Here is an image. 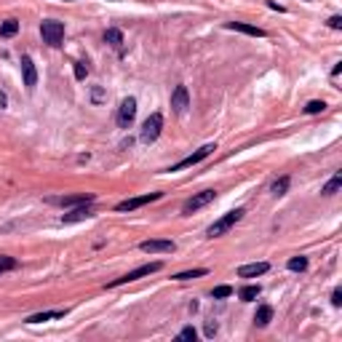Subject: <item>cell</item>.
<instances>
[{
    "mask_svg": "<svg viewBox=\"0 0 342 342\" xmlns=\"http://www.w3.org/2000/svg\"><path fill=\"white\" fill-rule=\"evenodd\" d=\"M51 203H59V206H83V203H94V195L91 193L64 195V198H51Z\"/></svg>",
    "mask_w": 342,
    "mask_h": 342,
    "instance_id": "obj_14",
    "label": "cell"
},
{
    "mask_svg": "<svg viewBox=\"0 0 342 342\" xmlns=\"http://www.w3.org/2000/svg\"><path fill=\"white\" fill-rule=\"evenodd\" d=\"M217 329H220V326H217L214 321H208V324H206V337H214V334H217Z\"/></svg>",
    "mask_w": 342,
    "mask_h": 342,
    "instance_id": "obj_33",
    "label": "cell"
},
{
    "mask_svg": "<svg viewBox=\"0 0 342 342\" xmlns=\"http://www.w3.org/2000/svg\"><path fill=\"white\" fill-rule=\"evenodd\" d=\"M326 110V102H321V99H313L305 104V112L308 115H318V112H324Z\"/></svg>",
    "mask_w": 342,
    "mask_h": 342,
    "instance_id": "obj_25",
    "label": "cell"
},
{
    "mask_svg": "<svg viewBox=\"0 0 342 342\" xmlns=\"http://www.w3.org/2000/svg\"><path fill=\"white\" fill-rule=\"evenodd\" d=\"M273 321V308L270 305H260L256 308V313H254V324L256 326H268Z\"/></svg>",
    "mask_w": 342,
    "mask_h": 342,
    "instance_id": "obj_17",
    "label": "cell"
},
{
    "mask_svg": "<svg viewBox=\"0 0 342 342\" xmlns=\"http://www.w3.org/2000/svg\"><path fill=\"white\" fill-rule=\"evenodd\" d=\"M286 268L294 270V273H302V270L308 268V256H291V260L286 262Z\"/></svg>",
    "mask_w": 342,
    "mask_h": 342,
    "instance_id": "obj_24",
    "label": "cell"
},
{
    "mask_svg": "<svg viewBox=\"0 0 342 342\" xmlns=\"http://www.w3.org/2000/svg\"><path fill=\"white\" fill-rule=\"evenodd\" d=\"M19 32V22L16 19H6L3 24H0V37H14Z\"/></svg>",
    "mask_w": 342,
    "mask_h": 342,
    "instance_id": "obj_21",
    "label": "cell"
},
{
    "mask_svg": "<svg viewBox=\"0 0 342 342\" xmlns=\"http://www.w3.org/2000/svg\"><path fill=\"white\" fill-rule=\"evenodd\" d=\"M260 294H262L260 283H249V286H243V289L238 291V297H241V302H254Z\"/></svg>",
    "mask_w": 342,
    "mask_h": 342,
    "instance_id": "obj_18",
    "label": "cell"
},
{
    "mask_svg": "<svg viewBox=\"0 0 342 342\" xmlns=\"http://www.w3.org/2000/svg\"><path fill=\"white\" fill-rule=\"evenodd\" d=\"M40 35H43V43H49L51 49H56V46H62V40H64V24L56 22V19H43Z\"/></svg>",
    "mask_w": 342,
    "mask_h": 342,
    "instance_id": "obj_3",
    "label": "cell"
},
{
    "mask_svg": "<svg viewBox=\"0 0 342 342\" xmlns=\"http://www.w3.org/2000/svg\"><path fill=\"white\" fill-rule=\"evenodd\" d=\"M270 270V262H251V265H241L238 268V278H256Z\"/></svg>",
    "mask_w": 342,
    "mask_h": 342,
    "instance_id": "obj_12",
    "label": "cell"
},
{
    "mask_svg": "<svg viewBox=\"0 0 342 342\" xmlns=\"http://www.w3.org/2000/svg\"><path fill=\"white\" fill-rule=\"evenodd\" d=\"M214 150H217V145H214V142H208V145L198 147L193 155H187V158H182V160H179V163H174V166H171L168 171H182V168H187V166H198V163H201V160H206L208 155H211Z\"/></svg>",
    "mask_w": 342,
    "mask_h": 342,
    "instance_id": "obj_6",
    "label": "cell"
},
{
    "mask_svg": "<svg viewBox=\"0 0 342 342\" xmlns=\"http://www.w3.org/2000/svg\"><path fill=\"white\" fill-rule=\"evenodd\" d=\"M329 27H331V30H342V16H331L329 19Z\"/></svg>",
    "mask_w": 342,
    "mask_h": 342,
    "instance_id": "obj_32",
    "label": "cell"
},
{
    "mask_svg": "<svg viewBox=\"0 0 342 342\" xmlns=\"http://www.w3.org/2000/svg\"><path fill=\"white\" fill-rule=\"evenodd\" d=\"M6 104H8V97H6V94H3V91H0V110H3V107H6Z\"/></svg>",
    "mask_w": 342,
    "mask_h": 342,
    "instance_id": "obj_34",
    "label": "cell"
},
{
    "mask_svg": "<svg viewBox=\"0 0 342 342\" xmlns=\"http://www.w3.org/2000/svg\"><path fill=\"white\" fill-rule=\"evenodd\" d=\"M139 249L145 254H171V251H177V243L166 241V238H153V241H142Z\"/></svg>",
    "mask_w": 342,
    "mask_h": 342,
    "instance_id": "obj_8",
    "label": "cell"
},
{
    "mask_svg": "<svg viewBox=\"0 0 342 342\" xmlns=\"http://www.w3.org/2000/svg\"><path fill=\"white\" fill-rule=\"evenodd\" d=\"M339 72H342V62H339V64H334V70H331V75H334V78H337Z\"/></svg>",
    "mask_w": 342,
    "mask_h": 342,
    "instance_id": "obj_36",
    "label": "cell"
},
{
    "mask_svg": "<svg viewBox=\"0 0 342 342\" xmlns=\"http://www.w3.org/2000/svg\"><path fill=\"white\" fill-rule=\"evenodd\" d=\"M16 260H14V256H0V275H3V273H8V270H16Z\"/></svg>",
    "mask_w": 342,
    "mask_h": 342,
    "instance_id": "obj_27",
    "label": "cell"
},
{
    "mask_svg": "<svg viewBox=\"0 0 342 342\" xmlns=\"http://www.w3.org/2000/svg\"><path fill=\"white\" fill-rule=\"evenodd\" d=\"M225 27H227V30H233V32L251 35V37H265V35H268V32L262 30V27H254V24H246V22H227Z\"/></svg>",
    "mask_w": 342,
    "mask_h": 342,
    "instance_id": "obj_13",
    "label": "cell"
},
{
    "mask_svg": "<svg viewBox=\"0 0 342 342\" xmlns=\"http://www.w3.org/2000/svg\"><path fill=\"white\" fill-rule=\"evenodd\" d=\"M104 43L120 51V49H123V32H120V30H107V32H104Z\"/></svg>",
    "mask_w": 342,
    "mask_h": 342,
    "instance_id": "obj_20",
    "label": "cell"
},
{
    "mask_svg": "<svg viewBox=\"0 0 342 342\" xmlns=\"http://www.w3.org/2000/svg\"><path fill=\"white\" fill-rule=\"evenodd\" d=\"M160 131H163V115H160V112H153V115L142 123L139 139L145 142V145H153V142L160 137Z\"/></svg>",
    "mask_w": 342,
    "mask_h": 342,
    "instance_id": "obj_4",
    "label": "cell"
},
{
    "mask_svg": "<svg viewBox=\"0 0 342 342\" xmlns=\"http://www.w3.org/2000/svg\"><path fill=\"white\" fill-rule=\"evenodd\" d=\"M89 217H94V211L89 208V203H83V206H78V208H72L70 214H62V222H64V225H72V222L89 220Z\"/></svg>",
    "mask_w": 342,
    "mask_h": 342,
    "instance_id": "obj_15",
    "label": "cell"
},
{
    "mask_svg": "<svg viewBox=\"0 0 342 342\" xmlns=\"http://www.w3.org/2000/svg\"><path fill=\"white\" fill-rule=\"evenodd\" d=\"M268 6L273 8V11H283V6H278V3H273V0H268Z\"/></svg>",
    "mask_w": 342,
    "mask_h": 342,
    "instance_id": "obj_35",
    "label": "cell"
},
{
    "mask_svg": "<svg viewBox=\"0 0 342 342\" xmlns=\"http://www.w3.org/2000/svg\"><path fill=\"white\" fill-rule=\"evenodd\" d=\"M289 185H291V179L289 177H281V179H275V182L270 185V193L273 195H283L289 190Z\"/></svg>",
    "mask_w": 342,
    "mask_h": 342,
    "instance_id": "obj_23",
    "label": "cell"
},
{
    "mask_svg": "<svg viewBox=\"0 0 342 342\" xmlns=\"http://www.w3.org/2000/svg\"><path fill=\"white\" fill-rule=\"evenodd\" d=\"M160 268H163V262H147V265H139V268H134V270H129L126 275H120V278H115V281H110V283H107V286L112 289V286H123V283L139 281V278H145V275H153V273H158Z\"/></svg>",
    "mask_w": 342,
    "mask_h": 342,
    "instance_id": "obj_2",
    "label": "cell"
},
{
    "mask_svg": "<svg viewBox=\"0 0 342 342\" xmlns=\"http://www.w3.org/2000/svg\"><path fill=\"white\" fill-rule=\"evenodd\" d=\"M243 214H246V208H243V206L233 208V211H227V214H225V217H220V220H217L214 225H208L206 238H220V235H225L233 225H238V222L243 220Z\"/></svg>",
    "mask_w": 342,
    "mask_h": 342,
    "instance_id": "obj_1",
    "label": "cell"
},
{
    "mask_svg": "<svg viewBox=\"0 0 342 342\" xmlns=\"http://www.w3.org/2000/svg\"><path fill=\"white\" fill-rule=\"evenodd\" d=\"M331 305H334V308H339V305H342V291H339V289L331 291Z\"/></svg>",
    "mask_w": 342,
    "mask_h": 342,
    "instance_id": "obj_31",
    "label": "cell"
},
{
    "mask_svg": "<svg viewBox=\"0 0 342 342\" xmlns=\"http://www.w3.org/2000/svg\"><path fill=\"white\" fill-rule=\"evenodd\" d=\"M22 75H24V86H27V91H32L35 86H37V70H35V64H32V56H22Z\"/></svg>",
    "mask_w": 342,
    "mask_h": 342,
    "instance_id": "obj_11",
    "label": "cell"
},
{
    "mask_svg": "<svg viewBox=\"0 0 342 342\" xmlns=\"http://www.w3.org/2000/svg\"><path fill=\"white\" fill-rule=\"evenodd\" d=\"M72 70H75V78L78 80H86V75H89V67L83 62H72Z\"/></svg>",
    "mask_w": 342,
    "mask_h": 342,
    "instance_id": "obj_28",
    "label": "cell"
},
{
    "mask_svg": "<svg viewBox=\"0 0 342 342\" xmlns=\"http://www.w3.org/2000/svg\"><path fill=\"white\" fill-rule=\"evenodd\" d=\"M160 193H147V195H137V198H126V201H120L115 206V211H134V208H142L145 203H153L158 201Z\"/></svg>",
    "mask_w": 342,
    "mask_h": 342,
    "instance_id": "obj_9",
    "label": "cell"
},
{
    "mask_svg": "<svg viewBox=\"0 0 342 342\" xmlns=\"http://www.w3.org/2000/svg\"><path fill=\"white\" fill-rule=\"evenodd\" d=\"M208 270L206 268H195V270H185V273H177L174 281H193V278H203Z\"/></svg>",
    "mask_w": 342,
    "mask_h": 342,
    "instance_id": "obj_22",
    "label": "cell"
},
{
    "mask_svg": "<svg viewBox=\"0 0 342 342\" xmlns=\"http://www.w3.org/2000/svg\"><path fill=\"white\" fill-rule=\"evenodd\" d=\"M195 337H198V331H195L193 326H185V329L177 334V339H179V342H195Z\"/></svg>",
    "mask_w": 342,
    "mask_h": 342,
    "instance_id": "obj_26",
    "label": "cell"
},
{
    "mask_svg": "<svg viewBox=\"0 0 342 342\" xmlns=\"http://www.w3.org/2000/svg\"><path fill=\"white\" fill-rule=\"evenodd\" d=\"M91 102H94V104H102V102H104V91H102V86H94V91H91Z\"/></svg>",
    "mask_w": 342,
    "mask_h": 342,
    "instance_id": "obj_30",
    "label": "cell"
},
{
    "mask_svg": "<svg viewBox=\"0 0 342 342\" xmlns=\"http://www.w3.org/2000/svg\"><path fill=\"white\" fill-rule=\"evenodd\" d=\"M134 118H137V99L129 97V99H123L120 107H118V126L129 129L131 123H134Z\"/></svg>",
    "mask_w": 342,
    "mask_h": 342,
    "instance_id": "obj_7",
    "label": "cell"
},
{
    "mask_svg": "<svg viewBox=\"0 0 342 342\" xmlns=\"http://www.w3.org/2000/svg\"><path fill=\"white\" fill-rule=\"evenodd\" d=\"M67 310H46V313H35L27 318V324H43V321H54V318H64Z\"/></svg>",
    "mask_w": 342,
    "mask_h": 342,
    "instance_id": "obj_16",
    "label": "cell"
},
{
    "mask_svg": "<svg viewBox=\"0 0 342 342\" xmlns=\"http://www.w3.org/2000/svg\"><path fill=\"white\" fill-rule=\"evenodd\" d=\"M339 187H342V174H339V171H337V174H334V177H331V179H329V182H326L324 187H321V193H324L326 198H331V195H334V193H337V190H339Z\"/></svg>",
    "mask_w": 342,
    "mask_h": 342,
    "instance_id": "obj_19",
    "label": "cell"
},
{
    "mask_svg": "<svg viewBox=\"0 0 342 342\" xmlns=\"http://www.w3.org/2000/svg\"><path fill=\"white\" fill-rule=\"evenodd\" d=\"M217 198V190H201V193H195L193 198H187L185 201V206H182V214L185 217H190V214H195L198 208H203V206H208Z\"/></svg>",
    "mask_w": 342,
    "mask_h": 342,
    "instance_id": "obj_5",
    "label": "cell"
},
{
    "mask_svg": "<svg viewBox=\"0 0 342 342\" xmlns=\"http://www.w3.org/2000/svg\"><path fill=\"white\" fill-rule=\"evenodd\" d=\"M230 294H233V286H217L211 291V297L214 300H225V297H230Z\"/></svg>",
    "mask_w": 342,
    "mask_h": 342,
    "instance_id": "obj_29",
    "label": "cell"
},
{
    "mask_svg": "<svg viewBox=\"0 0 342 342\" xmlns=\"http://www.w3.org/2000/svg\"><path fill=\"white\" fill-rule=\"evenodd\" d=\"M187 107H190V91H187V86H177L174 94H171V110H174L177 115H182Z\"/></svg>",
    "mask_w": 342,
    "mask_h": 342,
    "instance_id": "obj_10",
    "label": "cell"
}]
</instances>
